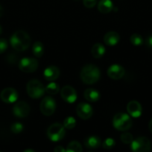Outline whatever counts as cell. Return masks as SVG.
<instances>
[{"instance_id": "cell-32", "label": "cell", "mask_w": 152, "mask_h": 152, "mask_svg": "<svg viewBox=\"0 0 152 152\" xmlns=\"http://www.w3.org/2000/svg\"><path fill=\"white\" fill-rule=\"evenodd\" d=\"M54 152H66V149L61 145H58L54 149Z\"/></svg>"}, {"instance_id": "cell-34", "label": "cell", "mask_w": 152, "mask_h": 152, "mask_svg": "<svg viewBox=\"0 0 152 152\" xmlns=\"http://www.w3.org/2000/svg\"><path fill=\"white\" fill-rule=\"evenodd\" d=\"M2 14H3V8H2V7L0 5V17L2 16Z\"/></svg>"}, {"instance_id": "cell-27", "label": "cell", "mask_w": 152, "mask_h": 152, "mask_svg": "<svg viewBox=\"0 0 152 152\" xmlns=\"http://www.w3.org/2000/svg\"><path fill=\"white\" fill-rule=\"evenodd\" d=\"M121 141L125 144H131L134 140V137L131 133L125 132L120 137Z\"/></svg>"}, {"instance_id": "cell-1", "label": "cell", "mask_w": 152, "mask_h": 152, "mask_svg": "<svg viewBox=\"0 0 152 152\" xmlns=\"http://www.w3.org/2000/svg\"><path fill=\"white\" fill-rule=\"evenodd\" d=\"M31 37L25 31L19 30L13 33L10 39L12 48L16 51H24L29 48L31 45Z\"/></svg>"}, {"instance_id": "cell-7", "label": "cell", "mask_w": 152, "mask_h": 152, "mask_svg": "<svg viewBox=\"0 0 152 152\" xmlns=\"http://www.w3.org/2000/svg\"><path fill=\"white\" fill-rule=\"evenodd\" d=\"M19 68L25 73H33L38 68V61L32 57H24L19 62Z\"/></svg>"}, {"instance_id": "cell-24", "label": "cell", "mask_w": 152, "mask_h": 152, "mask_svg": "<svg viewBox=\"0 0 152 152\" xmlns=\"http://www.w3.org/2000/svg\"><path fill=\"white\" fill-rule=\"evenodd\" d=\"M130 41L134 46H140L143 44L142 37L139 34H132L130 37Z\"/></svg>"}, {"instance_id": "cell-28", "label": "cell", "mask_w": 152, "mask_h": 152, "mask_svg": "<svg viewBox=\"0 0 152 152\" xmlns=\"http://www.w3.org/2000/svg\"><path fill=\"white\" fill-rule=\"evenodd\" d=\"M24 126L21 123H14L10 126V130L13 134H19L23 131Z\"/></svg>"}, {"instance_id": "cell-16", "label": "cell", "mask_w": 152, "mask_h": 152, "mask_svg": "<svg viewBox=\"0 0 152 152\" xmlns=\"http://www.w3.org/2000/svg\"><path fill=\"white\" fill-rule=\"evenodd\" d=\"M85 146L89 149H96L101 145V138L96 135L87 137L84 140Z\"/></svg>"}, {"instance_id": "cell-17", "label": "cell", "mask_w": 152, "mask_h": 152, "mask_svg": "<svg viewBox=\"0 0 152 152\" xmlns=\"http://www.w3.org/2000/svg\"><path fill=\"white\" fill-rule=\"evenodd\" d=\"M120 37L119 34L115 31L107 32L104 37V42L107 46H115L119 43Z\"/></svg>"}, {"instance_id": "cell-35", "label": "cell", "mask_w": 152, "mask_h": 152, "mask_svg": "<svg viewBox=\"0 0 152 152\" xmlns=\"http://www.w3.org/2000/svg\"><path fill=\"white\" fill-rule=\"evenodd\" d=\"M23 152H35V151L32 149H26V150H25Z\"/></svg>"}, {"instance_id": "cell-19", "label": "cell", "mask_w": 152, "mask_h": 152, "mask_svg": "<svg viewBox=\"0 0 152 152\" xmlns=\"http://www.w3.org/2000/svg\"><path fill=\"white\" fill-rule=\"evenodd\" d=\"M98 10L101 13H108L113 10L111 0H101L98 4Z\"/></svg>"}, {"instance_id": "cell-8", "label": "cell", "mask_w": 152, "mask_h": 152, "mask_svg": "<svg viewBox=\"0 0 152 152\" xmlns=\"http://www.w3.org/2000/svg\"><path fill=\"white\" fill-rule=\"evenodd\" d=\"M40 109L43 115H52L56 110V102L52 96H46L40 102Z\"/></svg>"}, {"instance_id": "cell-18", "label": "cell", "mask_w": 152, "mask_h": 152, "mask_svg": "<svg viewBox=\"0 0 152 152\" xmlns=\"http://www.w3.org/2000/svg\"><path fill=\"white\" fill-rule=\"evenodd\" d=\"M83 96H84V98L86 100L91 102H97L101 98L100 92L97 91L96 89L92 88L86 89L83 92Z\"/></svg>"}, {"instance_id": "cell-29", "label": "cell", "mask_w": 152, "mask_h": 152, "mask_svg": "<svg viewBox=\"0 0 152 152\" xmlns=\"http://www.w3.org/2000/svg\"><path fill=\"white\" fill-rule=\"evenodd\" d=\"M8 47V43L5 39H0V54L3 53Z\"/></svg>"}, {"instance_id": "cell-36", "label": "cell", "mask_w": 152, "mask_h": 152, "mask_svg": "<svg viewBox=\"0 0 152 152\" xmlns=\"http://www.w3.org/2000/svg\"><path fill=\"white\" fill-rule=\"evenodd\" d=\"M1 32H2V28H1V25H0V35H1Z\"/></svg>"}, {"instance_id": "cell-3", "label": "cell", "mask_w": 152, "mask_h": 152, "mask_svg": "<svg viewBox=\"0 0 152 152\" xmlns=\"http://www.w3.org/2000/svg\"><path fill=\"white\" fill-rule=\"evenodd\" d=\"M133 121L130 116L125 113H118L113 119V126L116 130L125 132L132 127Z\"/></svg>"}, {"instance_id": "cell-23", "label": "cell", "mask_w": 152, "mask_h": 152, "mask_svg": "<svg viewBox=\"0 0 152 152\" xmlns=\"http://www.w3.org/2000/svg\"><path fill=\"white\" fill-rule=\"evenodd\" d=\"M46 92L49 94L55 95L57 94L58 92L60 91V86L58 83H55V82H52L46 86Z\"/></svg>"}, {"instance_id": "cell-39", "label": "cell", "mask_w": 152, "mask_h": 152, "mask_svg": "<svg viewBox=\"0 0 152 152\" xmlns=\"http://www.w3.org/2000/svg\"><path fill=\"white\" fill-rule=\"evenodd\" d=\"M0 152H1V151H0Z\"/></svg>"}, {"instance_id": "cell-20", "label": "cell", "mask_w": 152, "mask_h": 152, "mask_svg": "<svg viewBox=\"0 0 152 152\" xmlns=\"http://www.w3.org/2000/svg\"><path fill=\"white\" fill-rule=\"evenodd\" d=\"M106 52V48L101 43H96L94 45L91 50L92 56L95 59H100L104 55Z\"/></svg>"}, {"instance_id": "cell-15", "label": "cell", "mask_w": 152, "mask_h": 152, "mask_svg": "<svg viewBox=\"0 0 152 152\" xmlns=\"http://www.w3.org/2000/svg\"><path fill=\"white\" fill-rule=\"evenodd\" d=\"M43 76L47 81H55L60 77L59 68H57L56 66H54V65L47 67L43 71Z\"/></svg>"}, {"instance_id": "cell-6", "label": "cell", "mask_w": 152, "mask_h": 152, "mask_svg": "<svg viewBox=\"0 0 152 152\" xmlns=\"http://www.w3.org/2000/svg\"><path fill=\"white\" fill-rule=\"evenodd\" d=\"M151 148L150 140L145 137H139L131 143L132 152H150Z\"/></svg>"}, {"instance_id": "cell-26", "label": "cell", "mask_w": 152, "mask_h": 152, "mask_svg": "<svg viewBox=\"0 0 152 152\" xmlns=\"http://www.w3.org/2000/svg\"><path fill=\"white\" fill-rule=\"evenodd\" d=\"M115 145H116V141H115L114 139L110 137L107 138L102 143L103 148L107 150L112 149L113 148H114Z\"/></svg>"}, {"instance_id": "cell-38", "label": "cell", "mask_w": 152, "mask_h": 152, "mask_svg": "<svg viewBox=\"0 0 152 152\" xmlns=\"http://www.w3.org/2000/svg\"><path fill=\"white\" fill-rule=\"evenodd\" d=\"M89 152H92V151H89Z\"/></svg>"}, {"instance_id": "cell-31", "label": "cell", "mask_w": 152, "mask_h": 152, "mask_svg": "<svg viewBox=\"0 0 152 152\" xmlns=\"http://www.w3.org/2000/svg\"><path fill=\"white\" fill-rule=\"evenodd\" d=\"M145 45L149 48H152V35L148 36L145 39Z\"/></svg>"}, {"instance_id": "cell-4", "label": "cell", "mask_w": 152, "mask_h": 152, "mask_svg": "<svg viewBox=\"0 0 152 152\" xmlns=\"http://www.w3.org/2000/svg\"><path fill=\"white\" fill-rule=\"evenodd\" d=\"M27 94L32 99H39L45 94L46 88L37 80H31L27 83Z\"/></svg>"}, {"instance_id": "cell-22", "label": "cell", "mask_w": 152, "mask_h": 152, "mask_svg": "<svg viewBox=\"0 0 152 152\" xmlns=\"http://www.w3.org/2000/svg\"><path fill=\"white\" fill-rule=\"evenodd\" d=\"M66 152H83L81 144L77 141H72L67 145Z\"/></svg>"}, {"instance_id": "cell-10", "label": "cell", "mask_w": 152, "mask_h": 152, "mask_svg": "<svg viewBox=\"0 0 152 152\" xmlns=\"http://www.w3.org/2000/svg\"><path fill=\"white\" fill-rule=\"evenodd\" d=\"M18 92L13 88H6L1 91L0 98L1 101L7 104H11L18 99Z\"/></svg>"}, {"instance_id": "cell-5", "label": "cell", "mask_w": 152, "mask_h": 152, "mask_svg": "<svg viewBox=\"0 0 152 152\" xmlns=\"http://www.w3.org/2000/svg\"><path fill=\"white\" fill-rule=\"evenodd\" d=\"M66 130L63 125L60 123H55L51 125L47 130V136L53 142H58L65 137Z\"/></svg>"}, {"instance_id": "cell-21", "label": "cell", "mask_w": 152, "mask_h": 152, "mask_svg": "<svg viewBox=\"0 0 152 152\" xmlns=\"http://www.w3.org/2000/svg\"><path fill=\"white\" fill-rule=\"evenodd\" d=\"M44 45L40 42H36L32 46L33 54L37 58H40L44 53Z\"/></svg>"}, {"instance_id": "cell-14", "label": "cell", "mask_w": 152, "mask_h": 152, "mask_svg": "<svg viewBox=\"0 0 152 152\" xmlns=\"http://www.w3.org/2000/svg\"><path fill=\"white\" fill-rule=\"evenodd\" d=\"M127 111L131 117H134V118H138L142 115V108L139 102L135 100H132L128 103Z\"/></svg>"}, {"instance_id": "cell-25", "label": "cell", "mask_w": 152, "mask_h": 152, "mask_svg": "<svg viewBox=\"0 0 152 152\" xmlns=\"http://www.w3.org/2000/svg\"><path fill=\"white\" fill-rule=\"evenodd\" d=\"M63 126L66 129H72L76 126V120L73 117H67L63 120Z\"/></svg>"}, {"instance_id": "cell-13", "label": "cell", "mask_w": 152, "mask_h": 152, "mask_svg": "<svg viewBox=\"0 0 152 152\" xmlns=\"http://www.w3.org/2000/svg\"><path fill=\"white\" fill-rule=\"evenodd\" d=\"M125 74V68L119 64H113L110 65L107 69V75L112 80H120L124 77Z\"/></svg>"}, {"instance_id": "cell-37", "label": "cell", "mask_w": 152, "mask_h": 152, "mask_svg": "<svg viewBox=\"0 0 152 152\" xmlns=\"http://www.w3.org/2000/svg\"><path fill=\"white\" fill-rule=\"evenodd\" d=\"M75 1H79V0H75Z\"/></svg>"}, {"instance_id": "cell-30", "label": "cell", "mask_w": 152, "mask_h": 152, "mask_svg": "<svg viewBox=\"0 0 152 152\" xmlns=\"http://www.w3.org/2000/svg\"><path fill=\"white\" fill-rule=\"evenodd\" d=\"M83 3L87 8H92L96 4L97 0H83Z\"/></svg>"}, {"instance_id": "cell-33", "label": "cell", "mask_w": 152, "mask_h": 152, "mask_svg": "<svg viewBox=\"0 0 152 152\" xmlns=\"http://www.w3.org/2000/svg\"><path fill=\"white\" fill-rule=\"evenodd\" d=\"M148 128H149V130H150V132L152 133V118H151V120H150V122H149Z\"/></svg>"}, {"instance_id": "cell-11", "label": "cell", "mask_w": 152, "mask_h": 152, "mask_svg": "<svg viewBox=\"0 0 152 152\" xmlns=\"http://www.w3.org/2000/svg\"><path fill=\"white\" fill-rule=\"evenodd\" d=\"M76 113L82 120H88L93 114V109L89 104L80 102L76 107Z\"/></svg>"}, {"instance_id": "cell-12", "label": "cell", "mask_w": 152, "mask_h": 152, "mask_svg": "<svg viewBox=\"0 0 152 152\" xmlns=\"http://www.w3.org/2000/svg\"><path fill=\"white\" fill-rule=\"evenodd\" d=\"M61 96L65 102L68 103H73L77 99V92L73 87L66 86L62 88L61 91Z\"/></svg>"}, {"instance_id": "cell-9", "label": "cell", "mask_w": 152, "mask_h": 152, "mask_svg": "<svg viewBox=\"0 0 152 152\" xmlns=\"http://www.w3.org/2000/svg\"><path fill=\"white\" fill-rule=\"evenodd\" d=\"M29 105L24 101L16 102L13 107V114L18 118H25L28 117L30 113Z\"/></svg>"}, {"instance_id": "cell-2", "label": "cell", "mask_w": 152, "mask_h": 152, "mask_svg": "<svg viewBox=\"0 0 152 152\" xmlns=\"http://www.w3.org/2000/svg\"><path fill=\"white\" fill-rule=\"evenodd\" d=\"M80 77L84 84L93 85L99 80L101 71L96 65L87 64L82 68Z\"/></svg>"}]
</instances>
